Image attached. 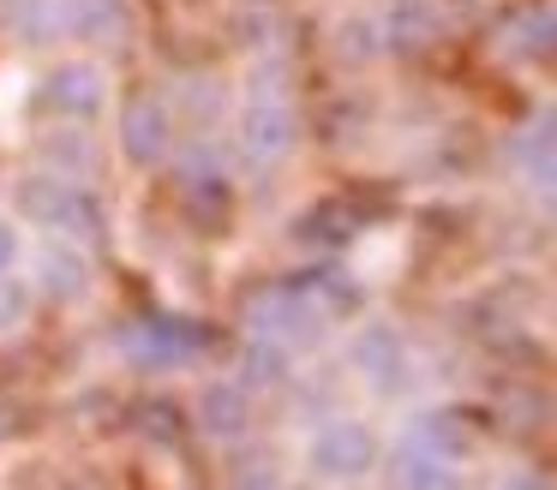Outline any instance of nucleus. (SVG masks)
Masks as SVG:
<instances>
[{
  "label": "nucleus",
  "mask_w": 557,
  "mask_h": 490,
  "mask_svg": "<svg viewBox=\"0 0 557 490\" xmlns=\"http://www.w3.org/2000/svg\"><path fill=\"white\" fill-rule=\"evenodd\" d=\"M228 138L246 167H276L294 155V143H300V108L288 96L282 60H258L246 72L240 96H234V114H228Z\"/></svg>",
  "instance_id": "obj_1"
},
{
  "label": "nucleus",
  "mask_w": 557,
  "mask_h": 490,
  "mask_svg": "<svg viewBox=\"0 0 557 490\" xmlns=\"http://www.w3.org/2000/svg\"><path fill=\"white\" fill-rule=\"evenodd\" d=\"M377 461H384V437L366 413H324L300 437V473L324 490L366 485L377 473Z\"/></svg>",
  "instance_id": "obj_2"
},
{
  "label": "nucleus",
  "mask_w": 557,
  "mask_h": 490,
  "mask_svg": "<svg viewBox=\"0 0 557 490\" xmlns=\"http://www.w3.org/2000/svg\"><path fill=\"white\" fill-rule=\"evenodd\" d=\"M342 359H348L354 382H360L366 394H377V401L408 394L413 389V370H420V353H413L408 329H401L396 317H360L348 329Z\"/></svg>",
  "instance_id": "obj_3"
},
{
  "label": "nucleus",
  "mask_w": 557,
  "mask_h": 490,
  "mask_svg": "<svg viewBox=\"0 0 557 490\" xmlns=\"http://www.w3.org/2000/svg\"><path fill=\"white\" fill-rule=\"evenodd\" d=\"M37 102L49 108L66 126H97V120L114 114V72L102 54L78 48V54H61L49 72L37 78Z\"/></svg>",
  "instance_id": "obj_4"
},
{
  "label": "nucleus",
  "mask_w": 557,
  "mask_h": 490,
  "mask_svg": "<svg viewBox=\"0 0 557 490\" xmlns=\"http://www.w3.org/2000/svg\"><path fill=\"white\" fill-rule=\"evenodd\" d=\"M25 263H30V287H37V299H49V305H90L97 299V251L85 246V239H66V234H37L25 246Z\"/></svg>",
  "instance_id": "obj_5"
},
{
  "label": "nucleus",
  "mask_w": 557,
  "mask_h": 490,
  "mask_svg": "<svg viewBox=\"0 0 557 490\" xmlns=\"http://www.w3.org/2000/svg\"><path fill=\"white\" fill-rule=\"evenodd\" d=\"M330 323H336V311H330V299L312 293V287H264V293L246 305V335H276L294 353L324 341Z\"/></svg>",
  "instance_id": "obj_6"
},
{
  "label": "nucleus",
  "mask_w": 557,
  "mask_h": 490,
  "mask_svg": "<svg viewBox=\"0 0 557 490\" xmlns=\"http://www.w3.org/2000/svg\"><path fill=\"white\" fill-rule=\"evenodd\" d=\"M18 215H25L37 234H66V239H97V210H90L85 186L66 174H54V167H42V174H30L25 186H18Z\"/></svg>",
  "instance_id": "obj_7"
},
{
  "label": "nucleus",
  "mask_w": 557,
  "mask_h": 490,
  "mask_svg": "<svg viewBox=\"0 0 557 490\" xmlns=\"http://www.w3.org/2000/svg\"><path fill=\"white\" fill-rule=\"evenodd\" d=\"M114 138H121L126 167H162L181 150V120H174L169 96H133L114 120Z\"/></svg>",
  "instance_id": "obj_8"
},
{
  "label": "nucleus",
  "mask_w": 557,
  "mask_h": 490,
  "mask_svg": "<svg viewBox=\"0 0 557 490\" xmlns=\"http://www.w3.org/2000/svg\"><path fill=\"white\" fill-rule=\"evenodd\" d=\"M509 167H516V179L533 198H540L545 186H557V108H540V114L509 138Z\"/></svg>",
  "instance_id": "obj_9"
},
{
  "label": "nucleus",
  "mask_w": 557,
  "mask_h": 490,
  "mask_svg": "<svg viewBox=\"0 0 557 490\" xmlns=\"http://www.w3.org/2000/svg\"><path fill=\"white\" fill-rule=\"evenodd\" d=\"M252 389H240L234 377H210L205 389H198V430H205L210 442H240L246 430H252Z\"/></svg>",
  "instance_id": "obj_10"
},
{
  "label": "nucleus",
  "mask_w": 557,
  "mask_h": 490,
  "mask_svg": "<svg viewBox=\"0 0 557 490\" xmlns=\"http://www.w3.org/2000/svg\"><path fill=\"white\" fill-rule=\"evenodd\" d=\"M294 359H300V353H294L288 341H276V335H246L240 365H234V382L252 389V394L288 389V382H294Z\"/></svg>",
  "instance_id": "obj_11"
},
{
  "label": "nucleus",
  "mask_w": 557,
  "mask_h": 490,
  "mask_svg": "<svg viewBox=\"0 0 557 490\" xmlns=\"http://www.w3.org/2000/svg\"><path fill=\"white\" fill-rule=\"evenodd\" d=\"M389 485L396 490H473V478H468V461L396 449V461H389Z\"/></svg>",
  "instance_id": "obj_12"
},
{
  "label": "nucleus",
  "mask_w": 557,
  "mask_h": 490,
  "mask_svg": "<svg viewBox=\"0 0 557 490\" xmlns=\"http://www.w3.org/2000/svg\"><path fill=\"white\" fill-rule=\"evenodd\" d=\"M73 7V42L102 54V48H121L133 36V7L126 0H66Z\"/></svg>",
  "instance_id": "obj_13"
},
{
  "label": "nucleus",
  "mask_w": 557,
  "mask_h": 490,
  "mask_svg": "<svg viewBox=\"0 0 557 490\" xmlns=\"http://www.w3.org/2000/svg\"><path fill=\"white\" fill-rule=\"evenodd\" d=\"M396 449H420V454H449V461H468L473 454V430L456 413H413L401 425Z\"/></svg>",
  "instance_id": "obj_14"
},
{
  "label": "nucleus",
  "mask_w": 557,
  "mask_h": 490,
  "mask_svg": "<svg viewBox=\"0 0 557 490\" xmlns=\"http://www.w3.org/2000/svg\"><path fill=\"white\" fill-rule=\"evenodd\" d=\"M13 36L25 48L73 42V7H66V0H18V7H13Z\"/></svg>",
  "instance_id": "obj_15"
},
{
  "label": "nucleus",
  "mask_w": 557,
  "mask_h": 490,
  "mask_svg": "<svg viewBox=\"0 0 557 490\" xmlns=\"http://www.w3.org/2000/svg\"><path fill=\"white\" fill-rule=\"evenodd\" d=\"M384 18L377 12H354V18H342L336 24V54L348 60V66H366V60H377L384 54Z\"/></svg>",
  "instance_id": "obj_16"
},
{
  "label": "nucleus",
  "mask_w": 557,
  "mask_h": 490,
  "mask_svg": "<svg viewBox=\"0 0 557 490\" xmlns=\"http://www.w3.org/2000/svg\"><path fill=\"white\" fill-rule=\"evenodd\" d=\"M30 317H37V287H30V275L7 269L0 275V335H25Z\"/></svg>",
  "instance_id": "obj_17"
},
{
  "label": "nucleus",
  "mask_w": 557,
  "mask_h": 490,
  "mask_svg": "<svg viewBox=\"0 0 557 490\" xmlns=\"http://www.w3.org/2000/svg\"><path fill=\"white\" fill-rule=\"evenodd\" d=\"M25 246H30L25 222H18V215H0V275L25 263Z\"/></svg>",
  "instance_id": "obj_18"
},
{
  "label": "nucleus",
  "mask_w": 557,
  "mask_h": 490,
  "mask_svg": "<svg viewBox=\"0 0 557 490\" xmlns=\"http://www.w3.org/2000/svg\"><path fill=\"white\" fill-rule=\"evenodd\" d=\"M228 490H288V478L276 466H246V473L228 478Z\"/></svg>",
  "instance_id": "obj_19"
},
{
  "label": "nucleus",
  "mask_w": 557,
  "mask_h": 490,
  "mask_svg": "<svg viewBox=\"0 0 557 490\" xmlns=\"http://www.w3.org/2000/svg\"><path fill=\"white\" fill-rule=\"evenodd\" d=\"M492 490H552V485H545L540 473H528V466H516V473H504Z\"/></svg>",
  "instance_id": "obj_20"
},
{
  "label": "nucleus",
  "mask_w": 557,
  "mask_h": 490,
  "mask_svg": "<svg viewBox=\"0 0 557 490\" xmlns=\"http://www.w3.org/2000/svg\"><path fill=\"white\" fill-rule=\"evenodd\" d=\"M540 210H545V215H552V222H557V186H545V191H540Z\"/></svg>",
  "instance_id": "obj_21"
},
{
  "label": "nucleus",
  "mask_w": 557,
  "mask_h": 490,
  "mask_svg": "<svg viewBox=\"0 0 557 490\" xmlns=\"http://www.w3.org/2000/svg\"><path fill=\"white\" fill-rule=\"evenodd\" d=\"M61 490H78V485H61Z\"/></svg>",
  "instance_id": "obj_22"
}]
</instances>
